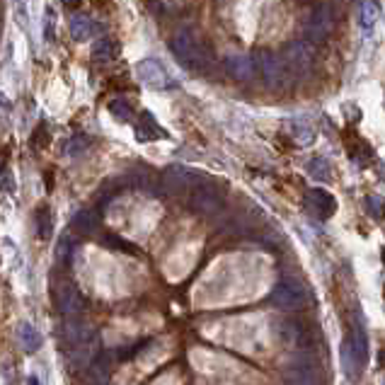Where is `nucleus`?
<instances>
[{"instance_id":"17","label":"nucleus","mask_w":385,"mask_h":385,"mask_svg":"<svg viewBox=\"0 0 385 385\" xmlns=\"http://www.w3.org/2000/svg\"><path fill=\"white\" fill-rule=\"evenodd\" d=\"M71 34L78 42H85V39L92 37V19L83 12H73L71 15Z\"/></svg>"},{"instance_id":"10","label":"nucleus","mask_w":385,"mask_h":385,"mask_svg":"<svg viewBox=\"0 0 385 385\" xmlns=\"http://www.w3.org/2000/svg\"><path fill=\"white\" fill-rule=\"evenodd\" d=\"M189 206L194 211H199V214H216V211L223 209V196L216 189H211V187H199L191 194Z\"/></svg>"},{"instance_id":"9","label":"nucleus","mask_w":385,"mask_h":385,"mask_svg":"<svg viewBox=\"0 0 385 385\" xmlns=\"http://www.w3.org/2000/svg\"><path fill=\"white\" fill-rule=\"evenodd\" d=\"M56 305L66 318H78V313H80V308H83V298H80V293H78L76 284L61 281V284L56 286Z\"/></svg>"},{"instance_id":"5","label":"nucleus","mask_w":385,"mask_h":385,"mask_svg":"<svg viewBox=\"0 0 385 385\" xmlns=\"http://www.w3.org/2000/svg\"><path fill=\"white\" fill-rule=\"evenodd\" d=\"M332 5H315L313 8V15H310V22L305 24V34H308L310 42H327L330 37V29H332Z\"/></svg>"},{"instance_id":"23","label":"nucleus","mask_w":385,"mask_h":385,"mask_svg":"<svg viewBox=\"0 0 385 385\" xmlns=\"http://www.w3.org/2000/svg\"><path fill=\"white\" fill-rule=\"evenodd\" d=\"M73 225L80 233H90V230H95V214L92 211H78L76 219H73Z\"/></svg>"},{"instance_id":"6","label":"nucleus","mask_w":385,"mask_h":385,"mask_svg":"<svg viewBox=\"0 0 385 385\" xmlns=\"http://www.w3.org/2000/svg\"><path fill=\"white\" fill-rule=\"evenodd\" d=\"M136 78L143 85L153 87V90H165V87H170V76H167V71L162 68V63L155 61V58H143L136 66Z\"/></svg>"},{"instance_id":"26","label":"nucleus","mask_w":385,"mask_h":385,"mask_svg":"<svg viewBox=\"0 0 385 385\" xmlns=\"http://www.w3.org/2000/svg\"><path fill=\"white\" fill-rule=\"evenodd\" d=\"M37 230H39V238H42V240H49V238H51L53 225H51V214H49L46 209H42V211L37 214Z\"/></svg>"},{"instance_id":"27","label":"nucleus","mask_w":385,"mask_h":385,"mask_svg":"<svg viewBox=\"0 0 385 385\" xmlns=\"http://www.w3.org/2000/svg\"><path fill=\"white\" fill-rule=\"evenodd\" d=\"M90 146V138H85V136H73L71 141H68V146H66V153L71 157H76V155H80L85 148Z\"/></svg>"},{"instance_id":"4","label":"nucleus","mask_w":385,"mask_h":385,"mask_svg":"<svg viewBox=\"0 0 385 385\" xmlns=\"http://www.w3.org/2000/svg\"><path fill=\"white\" fill-rule=\"evenodd\" d=\"M255 63H257V68H259V73H262V78H264V83L271 87V90H281V87L286 85L289 71H286V66L274 56V53L259 51V53H257V58H255Z\"/></svg>"},{"instance_id":"28","label":"nucleus","mask_w":385,"mask_h":385,"mask_svg":"<svg viewBox=\"0 0 385 385\" xmlns=\"http://www.w3.org/2000/svg\"><path fill=\"white\" fill-rule=\"evenodd\" d=\"M68 255H71V235H61L56 245V262H66Z\"/></svg>"},{"instance_id":"1","label":"nucleus","mask_w":385,"mask_h":385,"mask_svg":"<svg viewBox=\"0 0 385 385\" xmlns=\"http://www.w3.org/2000/svg\"><path fill=\"white\" fill-rule=\"evenodd\" d=\"M170 46H172V51H175V56L180 58L187 68H191V71H206V68L211 66V51L199 42V37H194V34L189 32V29L177 32L175 37H172Z\"/></svg>"},{"instance_id":"29","label":"nucleus","mask_w":385,"mask_h":385,"mask_svg":"<svg viewBox=\"0 0 385 385\" xmlns=\"http://www.w3.org/2000/svg\"><path fill=\"white\" fill-rule=\"evenodd\" d=\"M366 204L371 206V216H376V219H378V216H381L383 211H385V204H383L381 199H376V196H368Z\"/></svg>"},{"instance_id":"3","label":"nucleus","mask_w":385,"mask_h":385,"mask_svg":"<svg viewBox=\"0 0 385 385\" xmlns=\"http://www.w3.org/2000/svg\"><path fill=\"white\" fill-rule=\"evenodd\" d=\"M284 381L289 385H323L318 363L310 357H293L284 366Z\"/></svg>"},{"instance_id":"30","label":"nucleus","mask_w":385,"mask_h":385,"mask_svg":"<svg viewBox=\"0 0 385 385\" xmlns=\"http://www.w3.org/2000/svg\"><path fill=\"white\" fill-rule=\"evenodd\" d=\"M3 187H5V191H12V180H10V172L8 170L3 172Z\"/></svg>"},{"instance_id":"25","label":"nucleus","mask_w":385,"mask_h":385,"mask_svg":"<svg viewBox=\"0 0 385 385\" xmlns=\"http://www.w3.org/2000/svg\"><path fill=\"white\" fill-rule=\"evenodd\" d=\"M308 172L315 180H330V162L325 157H315L308 162Z\"/></svg>"},{"instance_id":"15","label":"nucleus","mask_w":385,"mask_h":385,"mask_svg":"<svg viewBox=\"0 0 385 385\" xmlns=\"http://www.w3.org/2000/svg\"><path fill=\"white\" fill-rule=\"evenodd\" d=\"M17 339L19 344H22L24 352H37L39 347H42V337H39L37 327H32L29 323H19L17 325Z\"/></svg>"},{"instance_id":"2","label":"nucleus","mask_w":385,"mask_h":385,"mask_svg":"<svg viewBox=\"0 0 385 385\" xmlns=\"http://www.w3.org/2000/svg\"><path fill=\"white\" fill-rule=\"evenodd\" d=\"M271 305L281 310H300L308 303V293H305V286L296 279H284L274 286V291L269 293Z\"/></svg>"},{"instance_id":"13","label":"nucleus","mask_w":385,"mask_h":385,"mask_svg":"<svg viewBox=\"0 0 385 385\" xmlns=\"http://www.w3.org/2000/svg\"><path fill=\"white\" fill-rule=\"evenodd\" d=\"M225 66H228V73L238 80H250L255 76V68L257 63L245 53H233V56L225 58Z\"/></svg>"},{"instance_id":"12","label":"nucleus","mask_w":385,"mask_h":385,"mask_svg":"<svg viewBox=\"0 0 385 385\" xmlns=\"http://www.w3.org/2000/svg\"><path fill=\"white\" fill-rule=\"evenodd\" d=\"M339 357H342V368H344V373H347V378H359V376H361L363 361L359 359L357 349H354L352 337H347V339L342 342V349H339Z\"/></svg>"},{"instance_id":"24","label":"nucleus","mask_w":385,"mask_h":385,"mask_svg":"<svg viewBox=\"0 0 385 385\" xmlns=\"http://www.w3.org/2000/svg\"><path fill=\"white\" fill-rule=\"evenodd\" d=\"M110 112H112V117H114L117 121H121V124H126V121H131V107L126 105L124 100H112L110 102Z\"/></svg>"},{"instance_id":"8","label":"nucleus","mask_w":385,"mask_h":385,"mask_svg":"<svg viewBox=\"0 0 385 385\" xmlns=\"http://www.w3.org/2000/svg\"><path fill=\"white\" fill-rule=\"evenodd\" d=\"M305 211H308L313 219L325 221L337 211V201H334V196L325 189H308V194H305Z\"/></svg>"},{"instance_id":"20","label":"nucleus","mask_w":385,"mask_h":385,"mask_svg":"<svg viewBox=\"0 0 385 385\" xmlns=\"http://www.w3.org/2000/svg\"><path fill=\"white\" fill-rule=\"evenodd\" d=\"M110 371H112L110 357H107V354H102V357L95 359V361H92V366H90V381H92V385H107V381H110Z\"/></svg>"},{"instance_id":"19","label":"nucleus","mask_w":385,"mask_h":385,"mask_svg":"<svg viewBox=\"0 0 385 385\" xmlns=\"http://www.w3.org/2000/svg\"><path fill=\"white\" fill-rule=\"evenodd\" d=\"M289 128H291V136H293L300 146H310V143L315 141V128L305 119H291Z\"/></svg>"},{"instance_id":"31","label":"nucleus","mask_w":385,"mask_h":385,"mask_svg":"<svg viewBox=\"0 0 385 385\" xmlns=\"http://www.w3.org/2000/svg\"><path fill=\"white\" fill-rule=\"evenodd\" d=\"M29 385H39V381H37V378L32 376V378H29Z\"/></svg>"},{"instance_id":"21","label":"nucleus","mask_w":385,"mask_h":385,"mask_svg":"<svg viewBox=\"0 0 385 385\" xmlns=\"http://www.w3.org/2000/svg\"><path fill=\"white\" fill-rule=\"evenodd\" d=\"M117 49H114V42L107 37L97 39L95 44H92V56L97 58V61H110V58H114Z\"/></svg>"},{"instance_id":"16","label":"nucleus","mask_w":385,"mask_h":385,"mask_svg":"<svg viewBox=\"0 0 385 385\" xmlns=\"http://www.w3.org/2000/svg\"><path fill=\"white\" fill-rule=\"evenodd\" d=\"M378 17H381V5L378 3H359V22H361V27L366 29L368 34L373 32V27H376Z\"/></svg>"},{"instance_id":"32","label":"nucleus","mask_w":385,"mask_h":385,"mask_svg":"<svg viewBox=\"0 0 385 385\" xmlns=\"http://www.w3.org/2000/svg\"><path fill=\"white\" fill-rule=\"evenodd\" d=\"M383 262H385V250H383Z\"/></svg>"},{"instance_id":"18","label":"nucleus","mask_w":385,"mask_h":385,"mask_svg":"<svg viewBox=\"0 0 385 385\" xmlns=\"http://www.w3.org/2000/svg\"><path fill=\"white\" fill-rule=\"evenodd\" d=\"M279 337L284 339L286 344H300L305 337V330L300 327L293 320H281L279 323Z\"/></svg>"},{"instance_id":"11","label":"nucleus","mask_w":385,"mask_h":385,"mask_svg":"<svg viewBox=\"0 0 385 385\" xmlns=\"http://www.w3.org/2000/svg\"><path fill=\"white\" fill-rule=\"evenodd\" d=\"M196 180H199V177H196L194 172L182 170V167H167V170L162 172V187H165L167 191L187 189V187L194 185Z\"/></svg>"},{"instance_id":"22","label":"nucleus","mask_w":385,"mask_h":385,"mask_svg":"<svg viewBox=\"0 0 385 385\" xmlns=\"http://www.w3.org/2000/svg\"><path fill=\"white\" fill-rule=\"evenodd\" d=\"M105 243L110 245V248H114V250H119V253H124V255L141 257V250H138L133 243H128V240L121 238V235H107V238H105Z\"/></svg>"},{"instance_id":"7","label":"nucleus","mask_w":385,"mask_h":385,"mask_svg":"<svg viewBox=\"0 0 385 385\" xmlns=\"http://www.w3.org/2000/svg\"><path fill=\"white\" fill-rule=\"evenodd\" d=\"M286 63L296 76L305 78L313 68V46L305 42H293L286 46Z\"/></svg>"},{"instance_id":"14","label":"nucleus","mask_w":385,"mask_h":385,"mask_svg":"<svg viewBox=\"0 0 385 385\" xmlns=\"http://www.w3.org/2000/svg\"><path fill=\"white\" fill-rule=\"evenodd\" d=\"M136 138L141 143H146V141H157V138H167V133L162 126H157V121L153 119L151 112H143L136 124Z\"/></svg>"}]
</instances>
